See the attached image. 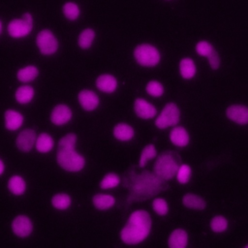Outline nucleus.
Returning a JSON list of instances; mask_svg holds the SVG:
<instances>
[{
  "label": "nucleus",
  "mask_w": 248,
  "mask_h": 248,
  "mask_svg": "<svg viewBox=\"0 0 248 248\" xmlns=\"http://www.w3.org/2000/svg\"><path fill=\"white\" fill-rule=\"evenodd\" d=\"M151 226V217L146 210H135L131 213L125 226L122 228L120 238L125 244H139L149 235Z\"/></svg>",
  "instance_id": "1"
},
{
  "label": "nucleus",
  "mask_w": 248,
  "mask_h": 248,
  "mask_svg": "<svg viewBox=\"0 0 248 248\" xmlns=\"http://www.w3.org/2000/svg\"><path fill=\"white\" fill-rule=\"evenodd\" d=\"M78 137L74 133L64 135L58 141L56 160L58 165L67 171L77 172L85 166L84 157L76 151Z\"/></svg>",
  "instance_id": "2"
},
{
  "label": "nucleus",
  "mask_w": 248,
  "mask_h": 248,
  "mask_svg": "<svg viewBox=\"0 0 248 248\" xmlns=\"http://www.w3.org/2000/svg\"><path fill=\"white\" fill-rule=\"evenodd\" d=\"M159 178V176H155L147 172L137 174V176L132 179V195H136V200L144 198V196L148 197L154 195V193L160 190L161 181Z\"/></svg>",
  "instance_id": "3"
},
{
  "label": "nucleus",
  "mask_w": 248,
  "mask_h": 248,
  "mask_svg": "<svg viewBox=\"0 0 248 248\" xmlns=\"http://www.w3.org/2000/svg\"><path fill=\"white\" fill-rule=\"evenodd\" d=\"M178 162L171 151L161 153L154 163V172L161 179L169 180L176 175L178 170Z\"/></svg>",
  "instance_id": "4"
},
{
  "label": "nucleus",
  "mask_w": 248,
  "mask_h": 248,
  "mask_svg": "<svg viewBox=\"0 0 248 248\" xmlns=\"http://www.w3.org/2000/svg\"><path fill=\"white\" fill-rule=\"evenodd\" d=\"M34 26V17L33 16L26 12L21 17L12 19L7 25L8 34L14 39H21L28 36Z\"/></svg>",
  "instance_id": "5"
},
{
  "label": "nucleus",
  "mask_w": 248,
  "mask_h": 248,
  "mask_svg": "<svg viewBox=\"0 0 248 248\" xmlns=\"http://www.w3.org/2000/svg\"><path fill=\"white\" fill-rule=\"evenodd\" d=\"M136 61L144 67H154L159 64L161 54L158 48L150 44H140L134 49Z\"/></svg>",
  "instance_id": "6"
},
{
  "label": "nucleus",
  "mask_w": 248,
  "mask_h": 248,
  "mask_svg": "<svg viewBox=\"0 0 248 248\" xmlns=\"http://www.w3.org/2000/svg\"><path fill=\"white\" fill-rule=\"evenodd\" d=\"M180 121V110L176 104L168 103L155 120V125L159 129H167L176 126Z\"/></svg>",
  "instance_id": "7"
},
{
  "label": "nucleus",
  "mask_w": 248,
  "mask_h": 248,
  "mask_svg": "<svg viewBox=\"0 0 248 248\" xmlns=\"http://www.w3.org/2000/svg\"><path fill=\"white\" fill-rule=\"evenodd\" d=\"M36 45L39 51L44 55H52L59 47L56 36L48 29H43L38 32L36 36Z\"/></svg>",
  "instance_id": "8"
},
{
  "label": "nucleus",
  "mask_w": 248,
  "mask_h": 248,
  "mask_svg": "<svg viewBox=\"0 0 248 248\" xmlns=\"http://www.w3.org/2000/svg\"><path fill=\"white\" fill-rule=\"evenodd\" d=\"M226 116L238 125L248 124V107L240 104H233L226 108Z\"/></svg>",
  "instance_id": "9"
},
{
  "label": "nucleus",
  "mask_w": 248,
  "mask_h": 248,
  "mask_svg": "<svg viewBox=\"0 0 248 248\" xmlns=\"http://www.w3.org/2000/svg\"><path fill=\"white\" fill-rule=\"evenodd\" d=\"M36 140H37V136H36L35 130L31 128H26V129H23L21 132H19V134L16 136V144L19 150L23 152H27L34 147L36 143Z\"/></svg>",
  "instance_id": "10"
},
{
  "label": "nucleus",
  "mask_w": 248,
  "mask_h": 248,
  "mask_svg": "<svg viewBox=\"0 0 248 248\" xmlns=\"http://www.w3.org/2000/svg\"><path fill=\"white\" fill-rule=\"evenodd\" d=\"M12 230L16 236L26 237L32 232V221L26 215H18L12 222Z\"/></svg>",
  "instance_id": "11"
},
{
  "label": "nucleus",
  "mask_w": 248,
  "mask_h": 248,
  "mask_svg": "<svg viewBox=\"0 0 248 248\" xmlns=\"http://www.w3.org/2000/svg\"><path fill=\"white\" fill-rule=\"evenodd\" d=\"M72 116L73 112L71 108L64 104H59L52 108L50 113V120L54 125L62 126L70 122Z\"/></svg>",
  "instance_id": "12"
},
{
  "label": "nucleus",
  "mask_w": 248,
  "mask_h": 248,
  "mask_svg": "<svg viewBox=\"0 0 248 248\" xmlns=\"http://www.w3.org/2000/svg\"><path fill=\"white\" fill-rule=\"evenodd\" d=\"M78 100L80 107L87 111H92L98 108L100 100L97 93L93 90L83 89L78 95Z\"/></svg>",
  "instance_id": "13"
},
{
  "label": "nucleus",
  "mask_w": 248,
  "mask_h": 248,
  "mask_svg": "<svg viewBox=\"0 0 248 248\" xmlns=\"http://www.w3.org/2000/svg\"><path fill=\"white\" fill-rule=\"evenodd\" d=\"M136 114L142 119H151L157 115L156 108L143 98H137L134 103Z\"/></svg>",
  "instance_id": "14"
},
{
  "label": "nucleus",
  "mask_w": 248,
  "mask_h": 248,
  "mask_svg": "<svg viewBox=\"0 0 248 248\" xmlns=\"http://www.w3.org/2000/svg\"><path fill=\"white\" fill-rule=\"evenodd\" d=\"M170 140L177 147H185L189 144L190 136L184 127L175 126L170 133Z\"/></svg>",
  "instance_id": "15"
},
{
  "label": "nucleus",
  "mask_w": 248,
  "mask_h": 248,
  "mask_svg": "<svg viewBox=\"0 0 248 248\" xmlns=\"http://www.w3.org/2000/svg\"><path fill=\"white\" fill-rule=\"evenodd\" d=\"M4 120L5 127L9 131H16L22 126L24 117L19 111L16 109H8L4 113Z\"/></svg>",
  "instance_id": "16"
},
{
  "label": "nucleus",
  "mask_w": 248,
  "mask_h": 248,
  "mask_svg": "<svg viewBox=\"0 0 248 248\" xmlns=\"http://www.w3.org/2000/svg\"><path fill=\"white\" fill-rule=\"evenodd\" d=\"M188 233L183 229L173 230L168 238V245L170 248H185L188 245Z\"/></svg>",
  "instance_id": "17"
},
{
  "label": "nucleus",
  "mask_w": 248,
  "mask_h": 248,
  "mask_svg": "<svg viewBox=\"0 0 248 248\" xmlns=\"http://www.w3.org/2000/svg\"><path fill=\"white\" fill-rule=\"evenodd\" d=\"M96 86L102 92L112 93L117 88V80L112 75H109V74L101 75L97 78Z\"/></svg>",
  "instance_id": "18"
},
{
  "label": "nucleus",
  "mask_w": 248,
  "mask_h": 248,
  "mask_svg": "<svg viewBox=\"0 0 248 248\" xmlns=\"http://www.w3.org/2000/svg\"><path fill=\"white\" fill-rule=\"evenodd\" d=\"M182 204L186 208L193 210H203L206 206L204 199L193 193H187L182 197Z\"/></svg>",
  "instance_id": "19"
},
{
  "label": "nucleus",
  "mask_w": 248,
  "mask_h": 248,
  "mask_svg": "<svg viewBox=\"0 0 248 248\" xmlns=\"http://www.w3.org/2000/svg\"><path fill=\"white\" fill-rule=\"evenodd\" d=\"M116 202L115 198L112 195L99 193L93 196L92 203L98 210H108L111 208Z\"/></svg>",
  "instance_id": "20"
},
{
  "label": "nucleus",
  "mask_w": 248,
  "mask_h": 248,
  "mask_svg": "<svg viewBox=\"0 0 248 248\" xmlns=\"http://www.w3.org/2000/svg\"><path fill=\"white\" fill-rule=\"evenodd\" d=\"M179 73L184 79H191L196 76L197 66L190 57H184L179 62Z\"/></svg>",
  "instance_id": "21"
},
{
  "label": "nucleus",
  "mask_w": 248,
  "mask_h": 248,
  "mask_svg": "<svg viewBox=\"0 0 248 248\" xmlns=\"http://www.w3.org/2000/svg\"><path fill=\"white\" fill-rule=\"evenodd\" d=\"M113 136L122 141L130 140L135 136L134 128L127 123H118L113 127Z\"/></svg>",
  "instance_id": "22"
},
{
  "label": "nucleus",
  "mask_w": 248,
  "mask_h": 248,
  "mask_svg": "<svg viewBox=\"0 0 248 248\" xmlns=\"http://www.w3.org/2000/svg\"><path fill=\"white\" fill-rule=\"evenodd\" d=\"M35 146H36V149L39 152L47 153L53 148L54 140H53L52 137L49 134H47L46 132H43L37 137Z\"/></svg>",
  "instance_id": "23"
},
{
  "label": "nucleus",
  "mask_w": 248,
  "mask_h": 248,
  "mask_svg": "<svg viewBox=\"0 0 248 248\" xmlns=\"http://www.w3.org/2000/svg\"><path fill=\"white\" fill-rule=\"evenodd\" d=\"M35 95V90L31 85H21L16 88L15 97L17 103L25 105L32 101Z\"/></svg>",
  "instance_id": "24"
},
{
  "label": "nucleus",
  "mask_w": 248,
  "mask_h": 248,
  "mask_svg": "<svg viewBox=\"0 0 248 248\" xmlns=\"http://www.w3.org/2000/svg\"><path fill=\"white\" fill-rule=\"evenodd\" d=\"M38 76H39V70L36 66H33V65L25 66L19 69L16 74V78L18 81L22 83H28L30 81H33L34 79L37 78Z\"/></svg>",
  "instance_id": "25"
},
{
  "label": "nucleus",
  "mask_w": 248,
  "mask_h": 248,
  "mask_svg": "<svg viewBox=\"0 0 248 248\" xmlns=\"http://www.w3.org/2000/svg\"><path fill=\"white\" fill-rule=\"evenodd\" d=\"M8 189L12 194L21 196L26 191V182L23 177L19 175H13L8 181Z\"/></svg>",
  "instance_id": "26"
},
{
  "label": "nucleus",
  "mask_w": 248,
  "mask_h": 248,
  "mask_svg": "<svg viewBox=\"0 0 248 248\" xmlns=\"http://www.w3.org/2000/svg\"><path fill=\"white\" fill-rule=\"evenodd\" d=\"M95 37H96V33H95L94 29H92L90 27L83 29L78 37V46L83 49H87V48L91 47V46L94 43Z\"/></svg>",
  "instance_id": "27"
},
{
  "label": "nucleus",
  "mask_w": 248,
  "mask_h": 248,
  "mask_svg": "<svg viewBox=\"0 0 248 248\" xmlns=\"http://www.w3.org/2000/svg\"><path fill=\"white\" fill-rule=\"evenodd\" d=\"M62 13L67 19L77 20L80 16V9L76 2L68 1L62 6Z\"/></svg>",
  "instance_id": "28"
},
{
  "label": "nucleus",
  "mask_w": 248,
  "mask_h": 248,
  "mask_svg": "<svg viewBox=\"0 0 248 248\" xmlns=\"http://www.w3.org/2000/svg\"><path fill=\"white\" fill-rule=\"evenodd\" d=\"M156 156H157V149H156L155 145L152 144V143H149V144L145 145L141 150L140 160H139V166L140 168L145 167L146 164L150 160L154 159Z\"/></svg>",
  "instance_id": "29"
},
{
  "label": "nucleus",
  "mask_w": 248,
  "mask_h": 248,
  "mask_svg": "<svg viewBox=\"0 0 248 248\" xmlns=\"http://www.w3.org/2000/svg\"><path fill=\"white\" fill-rule=\"evenodd\" d=\"M51 204L53 207L59 210H66L71 205V198L66 193L55 194L51 199Z\"/></svg>",
  "instance_id": "30"
},
{
  "label": "nucleus",
  "mask_w": 248,
  "mask_h": 248,
  "mask_svg": "<svg viewBox=\"0 0 248 248\" xmlns=\"http://www.w3.org/2000/svg\"><path fill=\"white\" fill-rule=\"evenodd\" d=\"M120 183V176L115 172H108L104 175L100 182V187L103 190L116 188Z\"/></svg>",
  "instance_id": "31"
},
{
  "label": "nucleus",
  "mask_w": 248,
  "mask_h": 248,
  "mask_svg": "<svg viewBox=\"0 0 248 248\" xmlns=\"http://www.w3.org/2000/svg\"><path fill=\"white\" fill-rule=\"evenodd\" d=\"M209 226H210V229L214 232L221 233V232H224L227 231V229L229 227V222L225 216L216 215L211 219Z\"/></svg>",
  "instance_id": "32"
},
{
  "label": "nucleus",
  "mask_w": 248,
  "mask_h": 248,
  "mask_svg": "<svg viewBox=\"0 0 248 248\" xmlns=\"http://www.w3.org/2000/svg\"><path fill=\"white\" fill-rule=\"evenodd\" d=\"M192 175V169L187 164H182L178 167L177 172H176V179L179 183L185 184L187 183Z\"/></svg>",
  "instance_id": "33"
},
{
  "label": "nucleus",
  "mask_w": 248,
  "mask_h": 248,
  "mask_svg": "<svg viewBox=\"0 0 248 248\" xmlns=\"http://www.w3.org/2000/svg\"><path fill=\"white\" fill-rule=\"evenodd\" d=\"M215 51L214 46L207 41H199L196 45V52L202 57H208Z\"/></svg>",
  "instance_id": "34"
},
{
  "label": "nucleus",
  "mask_w": 248,
  "mask_h": 248,
  "mask_svg": "<svg viewBox=\"0 0 248 248\" xmlns=\"http://www.w3.org/2000/svg\"><path fill=\"white\" fill-rule=\"evenodd\" d=\"M146 92L152 97H160L164 93V86L158 80H150L145 86Z\"/></svg>",
  "instance_id": "35"
},
{
  "label": "nucleus",
  "mask_w": 248,
  "mask_h": 248,
  "mask_svg": "<svg viewBox=\"0 0 248 248\" xmlns=\"http://www.w3.org/2000/svg\"><path fill=\"white\" fill-rule=\"evenodd\" d=\"M152 208L155 213L161 216H165L169 212V204L165 199L156 198L152 202Z\"/></svg>",
  "instance_id": "36"
},
{
  "label": "nucleus",
  "mask_w": 248,
  "mask_h": 248,
  "mask_svg": "<svg viewBox=\"0 0 248 248\" xmlns=\"http://www.w3.org/2000/svg\"><path fill=\"white\" fill-rule=\"evenodd\" d=\"M208 64L212 70H218L221 65V59L219 56V53L215 50L212 54H210L208 57Z\"/></svg>",
  "instance_id": "37"
},
{
  "label": "nucleus",
  "mask_w": 248,
  "mask_h": 248,
  "mask_svg": "<svg viewBox=\"0 0 248 248\" xmlns=\"http://www.w3.org/2000/svg\"><path fill=\"white\" fill-rule=\"evenodd\" d=\"M4 170H5V166H4L3 161L0 159V175L4 172Z\"/></svg>",
  "instance_id": "38"
},
{
  "label": "nucleus",
  "mask_w": 248,
  "mask_h": 248,
  "mask_svg": "<svg viewBox=\"0 0 248 248\" xmlns=\"http://www.w3.org/2000/svg\"><path fill=\"white\" fill-rule=\"evenodd\" d=\"M2 30H3V24H2V21L0 20V34L2 33Z\"/></svg>",
  "instance_id": "39"
},
{
  "label": "nucleus",
  "mask_w": 248,
  "mask_h": 248,
  "mask_svg": "<svg viewBox=\"0 0 248 248\" xmlns=\"http://www.w3.org/2000/svg\"><path fill=\"white\" fill-rule=\"evenodd\" d=\"M245 247H246V248H248V244H246V245H245Z\"/></svg>",
  "instance_id": "40"
}]
</instances>
